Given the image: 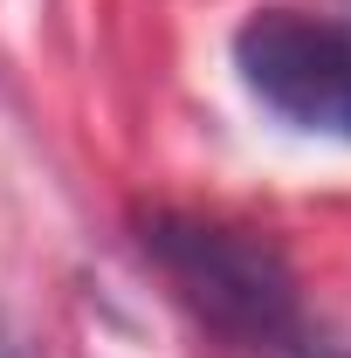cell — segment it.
I'll list each match as a JSON object with an SVG mask.
<instances>
[{
    "instance_id": "cell-1",
    "label": "cell",
    "mask_w": 351,
    "mask_h": 358,
    "mask_svg": "<svg viewBox=\"0 0 351 358\" xmlns=\"http://www.w3.org/2000/svg\"><path fill=\"white\" fill-rule=\"evenodd\" d=\"M138 241L200 324H214L255 352L310 358L303 324H296V275L275 241L248 234V227L186 221V214H145Z\"/></svg>"
},
{
    "instance_id": "cell-2",
    "label": "cell",
    "mask_w": 351,
    "mask_h": 358,
    "mask_svg": "<svg viewBox=\"0 0 351 358\" xmlns=\"http://www.w3.org/2000/svg\"><path fill=\"white\" fill-rule=\"evenodd\" d=\"M234 69L296 131L351 138V21L310 7H262L234 28Z\"/></svg>"
},
{
    "instance_id": "cell-3",
    "label": "cell",
    "mask_w": 351,
    "mask_h": 358,
    "mask_svg": "<svg viewBox=\"0 0 351 358\" xmlns=\"http://www.w3.org/2000/svg\"><path fill=\"white\" fill-rule=\"evenodd\" d=\"M0 358H14V352H7V345H0Z\"/></svg>"
},
{
    "instance_id": "cell-4",
    "label": "cell",
    "mask_w": 351,
    "mask_h": 358,
    "mask_svg": "<svg viewBox=\"0 0 351 358\" xmlns=\"http://www.w3.org/2000/svg\"><path fill=\"white\" fill-rule=\"evenodd\" d=\"M345 21H351V0H345Z\"/></svg>"
}]
</instances>
